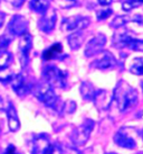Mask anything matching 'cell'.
Instances as JSON below:
<instances>
[{"label":"cell","instance_id":"cell-1","mask_svg":"<svg viewBox=\"0 0 143 154\" xmlns=\"http://www.w3.org/2000/svg\"><path fill=\"white\" fill-rule=\"evenodd\" d=\"M112 94H113V100L116 103L118 110L121 112L130 110L139 101V94L136 89L131 87L124 80H120L118 82Z\"/></svg>","mask_w":143,"mask_h":154},{"label":"cell","instance_id":"cell-2","mask_svg":"<svg viewBox=\"0 0 143 154\" xmlns=\"http://www.w3.org/2000/svg\"><path fill=\"white\" fill-rule=\"evenodd\" d=\"M31 94H34L35 98L37 99L39 103H42L47 108H51L58 112L63 111L64 103L56 94L54 88L45 81L33 83Z\"/></svg>","mask_w":143,"mask_h":154},{"label":"cell","instance_id":"cell-3","mask_svg":"<svg viewBox=\"0 0 143 154\" xmlns=\"http://www.w3.org/2000/svg\"><path fill=\"white\" fill-rule=\"evenodd\" d=\"M42 80L53 88L66 89L68 85V72L64 71L57 65L48 64L42 69Z\"/></svg>","mask_w":143,"mask_h":154},{"label":"cell","instance_id":"cell-4","mask_svg":"<svg viewBox=\"0 0 143 154\" xmlns=\"http://www.w3.org/2000/svg\"><path fill=\"white\" fill-rule=\"evenodd\" d=\"M94 127H95V122L91 118H86L80 126L73 129L71 134V140L73 144L76 146L84 145L85 143L89 141Z\"/></svg>","mask_w":143,"mask_h":154},{"label":"cell","instance_id":"cell-5","mask_svg":"<svg viewBox=\"0 0 143 154\" xmlns=\"http://www.w3.org/2000/svg\"><path fill=\"white\" fill-rule=\"evenodd\" d=\"M91 24V18L89 16H71L62 19L60 23V30L64 33H73L77 30L86 29Z\"/></svg>","mask_w":143,"mask_h":154},{"label":"cell","instance_id":"cell-6","mask_svg":"<svg viewBox=\"0 0 143 154\" xmlns=\"http://www.w3.org/2000/svg\"><path fill=\"white\" fill-rule=\"evenodd\" d=\"M96 56V59H94V61L89 64L92 69H95L102 72H106V71L115 70L118 66V61L111 52L103 50Z\"/></svg>","mask_w":143,"mask_h":154},{"label":"cell","instance_id":"cell-7","mask_svg":"<svg viewBox=\"0 0 143 154\" xmlns=\"http://www.w3.org/2000/svg\"><path fill=\"white\" fill-rule=\"evenodd\" d=\"M33 35L28 32L20 36L19 43H18V56L20 61V66L25 70L30 63V52L33 48Z\"/></svg>","mask_w":143,"mask_h":154},{"label":"cell","instance_id":"cell-8","mask_svg":"<svg viewBox=\"0 0 143 154\" xmlns=\"http://www.w3.org/2000/svg\"><path fill=\"white\" fill-rule=\"evenodd\" d=\"M58 150V147L51 141L47 134H37L33 136L31 140V153H54Z\"/></svg>","mask_w":143,"mask_h":154},{"label":"cell","instance_id":"cell-9","mask_svg":"<svg viewBox=\"0 0 143 154\" xmlns=\"http://www.w3.org/2000/svg\"><path fill=\"white\" fill-rule=\"evenodd\" d=\"M134 128L130 127H121L118 132L115 133L113 140L114 143L120 147L126 149V150H134L138 146L136 140L133 135Z\"/></svg>","mask_w":143,"mask_h":154},{"label":"cell","instance_id":"cell-10","mask_svg":"<svg viewBox=\"0 0 143 154\" xmlns=\"http://www.w3.org/2000/svg\"><path fill=\"white\" fill-rule=\"evenodd\" d=\"M29 20L22 15H13L7 24V33L11 36H21L28 32Z\"/></svg>","mask_w":143,"mask_h":154},{"label":"cell","instance_id":"cell-11","mask_svg":"<svg viewBox=\"0 0 143 154\" xmlns=\"http://www.w3.org/2000/svg\"><path fill=\"white\" fill-rule=\"evenodd\" d=\"M107 43V37L103 33H98L96 36H94L92 39H89L84 48V56L85 57H93L96 56L98 53H101Z\"/></svg>","mask_w":143,"mask_h":154},{"label":"cell","instance_id":"cell-12","mask_svg":"<svg viewBox=\"0 0 143 154\" xmlns=\"http://www.w3.org/2000/svg\"><path fill=\"white\" fill-rule=\"evenodd\" d=\"M57 24V13L55 9H48L46 13L42 14V17L38 19L37 27L44 34H51L54 32Z\"/></svg>","mask_w":143,"mask_h":154},{"label":"cell","instance_id":"cell-13","mask_svg":"<svg viewBox=\"0 0 143 154\" xmlns=\"http://www.w3.org/2000/svg\"><path fill=\"white\" fill-rule=\"evenodd\" d=\"M10 85H11L13 92L17 94L18 97H20V98H25L29 94H31L33 83L27 81V79H26L22 73L15 74L11 82H10Z\"/></svg>","mask_w":143,"mask_h":154},{"label":"cell","instance_id":"cell-14","mask_svg":"<svg viewBox=\"0 0 143 154\" xmlns=\"http://www.w3.org/2000/svg\"><path fill=\"white\" fill-rule=\"evenodd\" d=\"M68 57L67 54L64 53V47L60 42L51 44L49 47L45 48L42 53V59L46 62L49 61H63Z\"/></svg>","mask_w":143,"mask_h":154},{"label":"cell","instance_id":"cell-15","mask_svg":"<svg viewBox=\"0 0 143 154\" xmlns=\"http://www.w3.org/2000/svg\"><path fill=\"white\" fill-rule=\"evenodd\" d=\"M93 103H95L98 109L107 110L113 103V94L109 92L107 90L98 89L95 92V96L93 98Z\"/></svg>","mask_w":143,"mask_h":154},{"label":"cell","instance_id":"cell-16","mask_svg":"<svg viewBox=\"0 0 143 154\" xmlns=\"http://www.w3.org/2000/svg\"><path fill=\"white\" fill-rule=\"evenodd\" d=\"M6 115H7V120H8V128L10 132H18L20 129V119L18 117L17 109L15 107L11 101H9L8 105L4 108Z\"/></svg>","mask_w":143,"mask_h":154},{"label":"cell","instance_id":"cell-17","mask_svg":"<svg viewBox=\"0 0 143 154\" xmlns=\"http://www.w3.org/2000/svg\"><path fill=\"white\" fill-rule=\"evenodd\" d=\"M85 42V35L82 30L73 32L67 36V43L72 51H78Z\"/></svg>","mask_w":143,"mask_h":154},{"label":"cell","instance_id":"cell-18","mask_svg":"<svg viewBox=\"0 0 143 154\" xmlns=\"http://www.w3.org/2000/svg\"><path fill=\"white\" fill-rule=\"evenodd\" d=\"M28 7H29V9L33 13L42 15L49 9L51 1L49 0H29Z\"/></svg>","mask_w":143,"mask_h":154},{"label":"cell","instance_id":"cell-19","mask_svg":"<svg viewBox=\"0 0 143 154\" xmlns=\"http://www.w3.org/2000/svg\"><path fill=\"white\" fill-rule=\"evenodd\" d=\"M96 89L94 88L91 82L83 81L80 86V94L84 101H93V98L95 96Z\"/></svg>","mask_w":143,"mask_h":154},{"label":"cell","instance_id":"cell-20","mask_svg":"<svg viewBox=\"0 0 143 154\" xmlns=\"http://www.w3.org/2000/svg\"><path fill=\"white\" fill-rule=\"evenodd\" d=\"M129 71L134 75L142 77L143 75V56L134 57L129 66Z\"/></svg>","mask_w":143,"mask_h":154},{"label":"cell","instance_id":"cell-21","mask_svg":"<svg viewBox=\"0 0 143 154\" xmlns=\"http://www.w3.org/2000/svg\"><path fill=\"white\" fill-rule=\"evenodd\" d=\"M130 22H132V17H130L129 15H118L112 19V22L109 23V27L114 28V29H118V28L124 27Z\"/></svg>","mask_w":143,"mask_h":154},{"label":"cell","instance_id":"cell-22","mask_svg":"<svg viewBox=\"0 0 143 154\" xmlns=\"http://www.w3.org/2000/svg\"><path fill=\"white\" fill-rule=\"evenodd\" d=\"M124 48H127V50L135 51V52H143V39L136 38L134 35H133L126 42Z\"/></svg>","mask_w":143,"mask_h":154},{"label":"cell","instance_id":"cell-23","mask_svg":"<svg viewBox=\"0 0 143 154\" xmlns=\"http://www.w3.org/2000/svg\"><path fill=\"white\" fill-rule=\"evenodd\" d=\"M13 61V54L9 51L4 50V51H0V71L8 69Z\"/></svg>","mask_w":143,"mask_h":154},{"label":"cell","instance_id":"cell-24","mask_svg":"<svg viewBox=\"0 0 143 154\" xmlns=\"http://www.w3.org/2000/svg\"><path fill=\"white\" fill-rule=\"evenodd\" d=\"M143 5V0H123L122 9L124 11H131L135 8H139Z\"/></svg>","mask_w":143,"mask_h":154},{"label":"cell","instance_id":"cell-25","mask_svg":"<svg viewBox=\"0 0 143 154\" xmlns=\"http://www.w3.org/2000/svg\"><path fill=\"white\" fill-rule=\"evenodd\" d=\"M113 15V9L109 8V6L106 8H101L96 10V19L97 22H104L107 18H109Z\"/></svg>","mask_w":143,"mask_h":154},{"label":"cell","instance_id":"cell-26","mask_svg":"<svg viewBox=\"0 0 143 154\" xmlns=\"http://www.w3.org/2000/svg\"><path fill=\"white\" fill-rule=\"evenodd\" d=\"M15 73L8 71V69H4L0 71V83L4 85V86H8L10 85V82L13 80Z\"/></svg>","mask_w":143,"mask_h":154},{"label":"cell","instance_id":"cell-27","mask_svg":"<svg viewBox=\"0 0 143 154\" xmlns=\"http://www.w3.org/2000/svg\"><path fill=\"white\" fill-rule=\"evenodd\" d=\"M13 36H11L10 34H2L0 35V51H4L9 47V45L11 44V42L13 41Z\"/></svg>","mask_w":143,"mask_h":154},{"label":"cell","instance_id":"cell-28","mask_svg":"<svg viewBox=\"0 0 143 154\" xmlns=\"http://www.w3.org/2000/svg\"><path fill=\"white\" fill-rule=\"evenodd\" d=\"M76 108H77V103L74 100H67L64 103L63 111L67 112V114H73L76 111Z\"/></svg>","mask_w":143,"mask_h":154},{"label":"cell","instance_id":"cell-29","mask_svg":"<svg viewBox=\"0 0 143 154\" xmlns=\"http://www.w3.org/2000/svg\"><path fill=\"white\" fill-rule=\"evenodd\" d=\"M7 4L13 9H19L21 8L24 4L26 2V0H4Z\"/></svg>","mask_w":143,"mask_h":154},{"label":"cell","instance_id":"cell-30","mask_svg":"<svg viewBox=\"0 0 143 154\" xmlns=\"http://www.w3.org/2000/svg\"><path fill=\"white\" fill-rule=\"evenodd\" d=\"M56 1L63 8H71L77 4V0H56Z\"/></svg>","mask_w":143,"mask_h":154},{"label":"cell","instance_id":"cell-31","mask_svg":"<svg viewBox=\"0 0 143 154\" xmlns=\"http://www.w3.org/2000/svg\"><path fill=\"white\" fill-rule=\"evenodd\" d=\"M132 22L139 24L140 26H143V16L142 15H135L134 17L132 18Z\"/></svg>","mask_w":143,"mask_h":154},{"label":"cell","instance_id":"cell-32","mask_svg":"<svg viewBox=\"0 0 143 154\" xmlns=\"http://www.w3.org/2000/svg\"><path fill=\"white\" fill-rule=\"evenodd\" d=\"M97 2L103 7H107V6H111L113 4V0H97Z\"/></svg>","mask_w":143,"mask_h":154},{"label":"cell","instance_id":"cell-33","mask_svg":"<svg viewBox=\"0 0 143 154\" xmlns=\"http://www.w3.org/2000/svg\"><path fill=\"white\" fill-rule=\"evenodd\" d=\"M6 17H7L6 13H4V11H0V28L4 26V20H6Z\"/></svg>","mask_w":143,"mask_h":154},{"label":"cell","instance_id":"cell-34","mask_svg":"<svg viewBox=\"0 0 143 154\" xmlns=\"http://www.w3.org/2000/svg\"><path fill=\"white\" fill-rule=\"evenodd\" d=\"M4 152H6V153H15V152H16V147L13 146V144H9V145L7 146V149L4 150Z\"/></svg>","mask_w":143,"mask_h":154},{"label":"cell","instance_id":"cell-35","mask_svg":"<svg viewBox=\"0 0 143 154\" xmlns=\"http://www.w3.org/2000/svg\"><path fill=\"white\" fill-rule=\"evenodd\" d=\"M141 87H142V89H143V81L141 82Z\"/></svg>","mask_w":143,"mask_h":154},{"label":"cell","instance_id":"cell-36","mask_svg":"<svg viewBox=\"0 0 143 154\" xmlns=\"http://www.w3.org/2000/svg\"><path fill=\"white\" fill-rule=\"evenodd\" d=\"M0 1H1V0H0Z\"/></svg>","mask_w":143,"mask_h":154}]
</instances>
